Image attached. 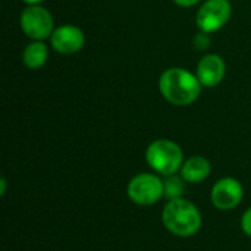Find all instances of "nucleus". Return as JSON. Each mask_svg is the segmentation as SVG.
I'll list each match as a JSON object with an SVG mask.
<instances>
[{
    "mask_svg": "<svg viewBox=\"0 0 251 251\" xmlns=\"http://www.w3.org/2000/svg\"><path fill=\"white\" fill-rule=\"evenodd\" d=\"M201 82L197 75L185 68L174 66L162 72L159 78V91L162 97L174 106H190L201 94Z\"/></svg>",
    "mask_w": 251,
    "mask_h": 251,
    "instance_id": "nucleus-1",
    "label": "nucleus"
},
{
    "mask_svg": "<svg viewBox=\"0 0 251 251\" xmlns=\"http://www.w3.org/2000/svg\"><path fill=\"white\" fill-rule=\"evenodd\" d=\"M165 228L176 237H191L201 228L203 218L194 203L185 199L169 200L162 210Z\"/></svg>",
    "mask_w": 251,
    "mask_h": 251,
    "instance_id": "nucleus-2",
    "label": "nucleus"
},
{
    "mask_svg": "<svg viewBox=\"0 0 251 251\" xmlns=\"http://www.w3.org/2000/svg\"><path fill=\"white\" fill-rule=\"evenodd\" d=\"M146 160L156 174L171 176L181 171L184 165V153L175 141L159 138L149 144L146 150Z\"/></svg>",
    "mask_w": 251,
    "mask_h": 251,
    "instance_id": "nucleus-3",
    "label": "nucleus"
},
{
    "mask_svg": "<svg viewBox=\"0 0 251 251\" xmlns=\"http://www.w3.org/2000/svg\"><path fill=\"white\" fill-rule=\"evenodd\" d=\"M19 25L24 34L32 41H44L50 38L56 28L50 10L41 4L26 6L19 16Z\"/></svg>",
    "mask_w": 251,
    "mask_h": 251,
    "instance_id": "nucleus-4",
    "label": "nucleus"
},
{
    "mask_svg": "<svg viewBox=\"0 0 251 251\" xmlns=\"http://www.w3.org/2000/svg\"><path fill=\"white\" fill-rule=\"evenodd\" d=\"M126 194L129 200L138 206H151L165 197L163 179L150 172L138 174L129 181Z\"/></svg>",
    "mask_w": 251,
    "mask_h": 251,
    "instance_id": "nucleus-5",
    "label": "nucleus"
},
{
    "mask_svg": "<svg viewBox=\"0 0 251 251\" xmlns=\"http://www.w3.org/2000/svg\"><path fill=\"white\" fill-rule=\"evenodd\" d=\"M231 15L232 6L229 0H204L196 13V24L200 31L213 34L228 24Z\"/></svg>",
    "mask_w": 251,
    "mask_h": 251,
    "instance_id": "nucleus-6",
    "label": "nucleus"
},
{
    "mask_svg": "<svg viewBox=\"0 0 251 251\" xmlns=\"http://www.w3.org/2000/svg\"><path fill=\"white\" fill-rule=\"evenodd\" d=\"M243 196H244V188L241 182L231 176L216 181L210 193L212 203L219 210L235 209L241 203Z\"/></svg>",
    "mask_w": 251,
    "mask_h": 251,
    "instance_id": "nucleus-7",
    "label": "nucleus"
},
{
    "mask_svg": "<svg viewBox=\"0 0 251 251\" xmlns=\"http://www.w3.org/2000/svg\"><path fill=\"white\" fill-rule=\"evenodd\" d=\"M49 40L54 51L60 54H75L82 50L85 44V34L79 26L65 24L54 28Z\"/></svg>",
    "mask_w": 251,
    "mask_h": 251,
    "instance_id": "nucleus-8",
    "label": "nucleus"
},
{
    "mask_svg": "<svg viewBox=\"0 0 251 251\" xmlns=\"http://www.w3.org/2000/svg\"><path fill=\"white\" fill-rule=\"evenodd\" d=\"M196 75L203 87L213 88L219 85L226 75V63L218 53H209L197 63Z\"/></svg>",
    "mask_w": 251,
    "mask_h": 251,
    "instance_id": "nucleus-9",
    "label": "nucleus"
},
{
    "mask_svg": "<svg viewBox=\"0 0 251 251\" xmlns=\"http://www.w3.org/2000/svg\"><path fill=\"white\" fill-rule=\"evenodd\" d=\"M179 172L185 182L199 184L209 178V175L212 172V165L203 156H193V157L184 160V165Z\"/></svg>",
    "mask_w": 251,
    "mask_h": 251,
    "instance_id": "nucleus-10",
    "label": "nucleus"
},
{
    "mask_svg": "<svg viewBox=\"0 0 251 251\" xmlns=\"http://www.w3.org/2000/svg\"><path fill=\"white\" fill-rule=\"evenodd\" d=\"M49 59V49L44 41H31L22 51V63L28 69H40Z\"/></svg>",
    "mask_w": 251,
    "mask_h": 251,
    "instance_id": "nucleus-11",
    "label": "nucleus"
},
{
    "mask_svg": "<svg viewBox=\"0 0 251 251\" xmlns=\"http://www.w3.org/2000/svg\"><path fill=\"white\" fill-rule=\"evenodd\" d=\"M163 185H165V197L168 200L182 199V194L185 191V181L182 176H176V174L166 176Z\"/></svg>",
    "mask_w": 251,
    "mask_h": 251,
    "instance_id": "nucleus-12",
    "label": "nucleus"
},
{
    "mask_svg": "<svg viewBox=\"0 0 251 251\" xmlns=\"http://www.w3.org/2000/svg\"><path fill=\"white\" fill-rule=\"evenodd\" d=\"M193 43H194V47H196L197 50H206V49H209V46H210V43H212L210 34L200 31L199 34H196Z\"/></svg>",
    "mask_w": 251,
    "mask_h": 251,
    "instance_id": "nucleus-13",
    "label": "nucleus"
},
{
    "mask_svg": "<svg viewBox=\"0 0 251 251\" xmlns=\"http://www.w3.org/2000/svg\"><path fill=\"white\" fill-rule=\"evenodd\" d=\"M241 229L246 235L251 237V207L247 209L241 218Z\"/></svg>",
    "mask_w": 251,
    "mask_h": 251,
    "instance_id": "nucleus-14",
    "label": "nucleus"
},
{
    "mask_svg": "<svg viewBox=\"0 0 251 251\" xmlns=\"http://www.w3.org/2000/svg\"><path fill=\"white\" fill-rule=\"evenodd\" d=\"M200 1H203V0H174V3L181 7H193V6L199 4Z\"/></svg>",
    "mask_w": 251,
    "mask_h": 251,
    "instance_id": "nucleus-15",
    "label": "nucleus"
},
{
    "mask_svg": "<svg viewBox=\"0 0 251 251\" xmlns=\"http://www.w3.org/2000/svg\"><path fill=\"white\" fill-rule=\"evenodd\" d=\"M24 3H26L28 6H31V4H41L44 0H22Z\"/></svg>",
    "mask_w": 251,
    "mask_h": 251,
    "instance_id": "nucleus-16",
    "label": "nucleus"
},
{
    "mask_svg": "<svg viewBox=\"0 0 251 251\" xmlns=\"http://www.w3.org/2000/svg\"><path fill=\"white\" fill-rule=\"evenodd\" d=\"M0 185H1V191H0V194H1V196H4V191H6V179H4V178H1V179H0Z\"/></svg>",
    "mask_w": 251,
    "mask_h": 251,
    "instance_id": "nucleus-17",
    "label": "nucleus"
}]
</instances>
